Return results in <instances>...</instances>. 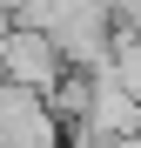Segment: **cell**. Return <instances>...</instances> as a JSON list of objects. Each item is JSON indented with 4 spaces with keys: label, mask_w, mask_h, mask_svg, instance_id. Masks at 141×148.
<instances>
[{
    "label": "cell",
    "mask_w": 141,
    "mask_h": 148,
    "mask_svg": "<svg viewBox=\"0 0 141 148\" xmlns=\"http://www.w3.org/2000/svg\"><path fill=\"white\" fill-rule=\"evenodd\" d=\"M74 67L67 47L54 40V27H34V20H7L0 27V81H20V88H54L61 74Z\"/></svg>",
    "instance_id": "cell-1"
},
{
    "label": "cell",
    "mask_w": 141,
    "mask_h": 148,
    "mask_svg": "<svg viewBox=\"0 0 141 148\" xmlns=\"http://www.w3.org/2000/svg\"><path fill=\"white\" fill-rule=\"evenodd\" d=\"M87 121H94V128H108V135H121V141L141 135V94H134L108 61L94 67V108H87Z\"/></svg>",
    "instance_id": "cell-3"
},
{
    "label": "cell",
    "mask_w": 141,
    "mask_h": 148,
    "mask_svg": "<svg viewBox=\"0 0 141 148\" xmlns=\"http://www.w3.org/2000/svg\"><path fill=\"white\" fill-rule=\"evenodd\" d=\"M47 108L61 121H87V108H94V67H67L61 81L47 88Z\"/></svg>",
    "instance_id": "cell-4"
},
{
    "label": "cell",
    "mask_w": 141,
    "mask_h": 148,
    "mask_svg": "<svg viewBox=\"0 0 141 148\" xmlns=\"http://www.w3.org/2000/svg\"><path fill=\"white\" fill-rule=\"evenodd\" d=\"M61 148H121V135L94 128V121H67V141H61Z\"/></svg>",
    "instance_id": "cell-5"
},
{
    "label": "cell",
    "mask_w": 141,
    "mask_h": 148,
    "mask_svg": "<svg viewBox=\"0 0 141 148\" xmlns=\"http://www.w3.org/2000/svg\"><path fill=\"white\" fill-rule=\"evenodd\" d=\"M54 40L67 47V61L74 67H101L114 54V27H121V14H114V0H54Z\"/></svg>",
    "instance_id": "cell-2"
}]
</instances>
